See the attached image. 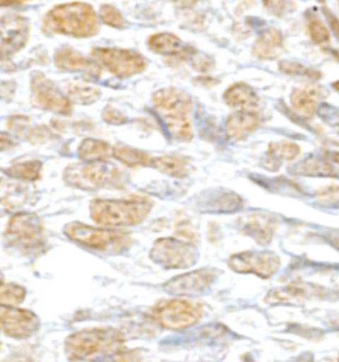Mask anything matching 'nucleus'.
I'll list each match as a JSON object with an SVG mask.
<instances>
[{
  "instance_id": "f257e3e1",
  "label": "nucleus",
  "mask_w": 339,
  "mask_h": 362,
  "mask_svg": "<svg viewBox=\"0 0 339 362\" xmlns=\"http://www.w3.org/2000/svg\"><path fill=\"white\" fill-rule=\"evenodd\" d=\"M64 348L72 362L86 361L95 356L118 357L126 351L124 333L112 327L77 330L66 337Z\"/></svg>"
},
{
  "instance_id": "f03ea898",
  "label": "nucleus",
  "mask_w": 339,
  "mask_h": 362,
  "mask_svg": "<svg viewBox=\"0 0 339 362\" xmlns=\"http://www.w3.org/2000/svg\"><path fill=\"white\" fill-rule=\"evenodd\" d=\"M42 28L47 35L92 37L100 31L95 8L83 1L54 6L42 18Z\"/></svg>"
},
{
  "instance_id": "7ed1b4c3",
  "label": "nucleus",
  "mask_w": 339,
  "mask_h": 362,
  "mask_svg": "<svg viewBox=\"0 0 339 362\" xmlns=\"http://www.w3.org/2000/svg\"><path fill=\"white\" fill-rule=\"evenodd\" d=\"M153 107L171 139L183 142H189L194 139L190 95L179 88H163L153 95Z\"/></svg>"
},
{
  "instance_id": "20e7f679",
  "label": "nucleus",
  "mask_w": 339,
  "mask_h": 362,
  "mask_svg": "<svg viewBox=\"0 0 339 362\" xmlns=\"http://www.w3.org/2000/svg\"><path fill=\"white\" fill-rule=\"evenodd\" d=\"M153 210L146 199H93L89 213L100 227L117 230L142 223Z\"/></svg>"
},
{
  "instance_id": "39448f33",
  "label": "nucleus",
  "mask_w": 339,
  "mask_h": 362,
  "mask_svg": "<svg viewBox=\"0 0 339 362\" xmlns=\"http://www.w3.org/2000/svg\"><path fill=\"white\" fill-rule=\"evenodd\" d=\"M3 242L21 255H39L45 248V230L37 214H13L3 234Z\"/></svg>"
},
{
  "instance_id": "423d86ee",
  "label": "nucleus",
  "mask_w": 339,
  "mask_h": 362,
  "mask_svg": "<svg viewBox=\"0 0 339 362\" xmlns=\"http://www.w3.org/2000/svg\"><path fill=\"white\" fill-rule=\"evenodd\" d=\"M64 234L76 245L88 250L107 254H119L130 248L134 239L133 235L119 230L93 227L80 222H71L64 226Z\"/></svg>"
},
{
  "instance_id": "0eeeda50",
  "label": "nucleus",
  "mask_w": 339,
  "mask_h": 362,
  "mask_svg": "<svg viewBox=\"0 0 339 362\" xmlns=\"http://www.w3.org/2000/svg\"><path fill=\"white\" fill-rule=\"evenodd\" d=\"M63 178L68 186L85 192L122 186V173L109 162L71 165L64 170Z\"/></svg>"
},
{
  "instance_id": "6e6552de",
  "label": "nucleus",
  "mask_w": 339,
  "mask_h": 362,
  "mask_svg": "<svg viewBox=\"0 0 339 362\" xmlns=\"http://www.w3.org/2000/svg\"><path fill=\"white\" fill-rule=\"evenodd\" d=\"M203 315V305L198 301L174 298L160 300L151 310V316L159 327L180 330L195 325Z\"/></svg>"
},
{
  "instance_id": "1a4fd4ad",
  "label": "nucleus",
  "mask_w": 339,
  "mask_h": 362,
  "mask_svg": "<svg viewBox=\"0 0 339 362\" xmlns=\"http://www.w3.org/2000/svg\"><path fill=\"white\" fill-rule=\"evenodd\" d=\"M150 259L166 269H182L196 264L199 252L194 243L178 238H160L150 250Z\"/></svg>"
},
{
  "instance_id": "9d476101",
  "label": "nucleus",
  "mask_w": 339,
  "mask_h": 362,
  "mask_svg": "<svg viewBox=\"0 0 339 362\" xmlns=\"http://www.w3.org/2000/svg\"><path fill=\"white\" fill-rule=\"evenodd\" d=\"M92 57L97 64L119 78L133 77L143 72L148 66V62L142 54L130 49L98 47L92 49Z\"/></svg>"
},
{
  "instance_id": "9b49d317",
  "label": "nucleus",
  "mask_w": 339,
  "mask_h": 362,
  "mask_svg": "<svg viewBox=\"0 0 339 362\" xmlns=\"http://www.w3.org/2000/svg\"><path fill=\"white\" fill-rule=\"evenodd\" d=\"M31 103L35 107L63 116L71 115L73 109L72 101L42 72L31 75Z\"/></svg>"
},
{
  "instance_id": "f8f14e48",
  "label": "nucleus",
  "mask_w": 339,
  "mask_h": 362,
  "mask_svg": "<svg viewBox=\"0 0 339 362\" xmlns=\"http://www.w3.org/2000/svg\"><path fill=\"white\" fill-rule=\"evenodd\" d=\"M31 24L21 15L10 13L0 18V60L7 62L30 40Z\"/></svg>"
},
{
  "instance_id": "ddd939ff",
  "label": "nucleus",
  "mask_w": 339,
  "mask_h": 362,
  "mask_svg": "<svg viewBox=\"0 0 339 362\" xmlns=\"http://www.w3.org/2000/svg\"><path fill=\"white\" fill-rule=\"evenodd\" d=\"M40 328L37 316L28 309L0 304V329L15 340L30 339Z\"/></svg>"
},
{
  "instance_id": "4468645a",
  "label": "nucleus",
  "mask_w": 339,
  "mask_h": 362,
  "mask_svg": "<svg viewBox=\"0 0 339 362\" xmlns=\"http://www.w3.org/2000/svg\"><path fill=\"white\" fill-rule=\"evenodd\" d=\"M228 267L239 274H254L258 277L268 279L273 276L281 267L280 256L275 252L246 251L234 254L228 259Z\"/></svg>"
},
{
  "instance_id": "2eb2a0df",
  "label": "nucleus",
  "mask_w": 339,
  "mask_h": 362,
  "mask_svg": "<svg viewBox=\"0 0 339 362\" xmlns=\"http://www.w3.org/2000/svg\"><path fill=\"white\" fill-rule=\"evenodd\" d=\"M218 279V271L203 268L172 277L163 288L170 295L175 296H198L207 292Z\"/></svg>"
},
{
  "instance_id": "dca6fc26",
  "label": "nucleus",
  "mask_w": 339,
  "mask_h": 362,
  "mask_svg": "<svg viewBox=\"0 0 339 362\" xmlns=\"http://www.w3.org/2000/svg\"><path fill=\"white\" fill-rule=\"evenodd\" d=\"M53 60L56 66L65 72H77L92 78H98L102 75V68L95 60L85 57L84 54L68 45L59 48L54 52Z\"/></svg>"
},
{
  "instance_id": "f3484780",
  "label": "nucleus",
  "mask_w": 339,
  "mask_h": 362,
  "mask_svg": "<svg viewBox=\"0 0 339 362\" xmlns=\"http://www.w3.org/2000/svg\"><path fill=\"white\" fill-rule=\"evenodd\" d=\"M148 49L154 54H163L179 62H191L198 54V49L192 45L184 44L177 35L169 33H155L148 40Z\"/></svg>"
},
{
  "instance_id": "a211bd4d",
  "label": "nucleus",
  "mask_w": 339,
  "mask_h": 362,
  "mask_svg": "<svg viewBox=\"0 0 339 362\" xmlns=\"http://www.w3.org/2000/svg\"><path fill=\"white\" fill-rule=\"evenodd\" d=\"M31 194V187L25 182L0 178V216L16 214L30 202Z\"/></svg>"
},
{
  "instance_id": "6ab92c4d",
  "label": "nucleus",
  "mask_w": 339,
  "mask_h": 362,
  "mask_svg": "<svg viewBox=\"0 0 339 362\" xmlns=\"http://www.w3.org/2000/svg\"><path fill=\"white\" fill-rule=\"evenodd\" d=\"M224 103L236 112H245L258 115L260 107V97L254 92L252 86L245 83H236L230 86L224 95Z\"/></svg>"
},
{
  "instance_id": "aec40b11",
  "label": "nucleus",
  "mask_w": 339,
  "mask_h": 362,
  "mask_svg": "<svg viewBox=\"0 0 339 362\" xmlns=\"http://www.w3.org/2000/svg\"><path fill=\"white\" fill-rule=\"evenodd\" d=\"M277 223L268 214L254 213L245 216L242 230L245 235L254 239L260 245H269L273 239Z\"/></svg>"
},
{
  "instance_id": "412c9836",
  "label": "nucleus",
  "mask_w": 339,
  "mask_h": 362,
  "mask_svg": "<svg viewBox=\"0 0 339 362\" xmlns=\"http://www.w3.org/2000/svg\"><path fill=\"white\" fill-rule=\"evenodd\" d=\"M321 291H322V288L313 286V284L293 283V284H287L285 287L275 288L273 291H270L266 296V303L282 304V303L307 300V298L318 296Z\"/></svg>"
},
{
  "instance_id": "4be33fe9",
  "label": "nucleus",
  "mask_w": 339,
  "mask_h": 362,
  "mask_svg": "<svg viewBox=\"0 0 339 362\" xmlns=\"http://www.w3.org/2000/svg\"><path fill=\"white\" fill-rule=\"evenodd\" d=\"M290 173L296 175H305V177H328V178H338L339 169H337L330 160L325 157H307V160H301L293 165Z\"/></svg>"
},
{
  "instance_id": "5701e85b",
  "label": "nucleus",
  "mask_w": 339,
  "mask_h": 362,
  "mask_svg": "<svg viewBox=\"0 0 339 362\" xmlns=\"http://www.w3.org/2000/svg\"><path fill=\"white\" fill-rule=\"evenodd\" d=\"M284 48V36L277 28H268L261 33L254 45V56L261 60L275 59Z\"/></svg>"
},
{
  "instance_id": "b1692460",
  "label": "nucleus",
  "mask_w": 339,
  "mask_h": 362,
  "mask_svg": "<svg viewBox=\"0 0 339 362\" xmlns=\"http://www.w3.org/2000/svg\"><path fill=\"white\" fill-rule=\"evenodd\" d=\"M260 125L258 115L245 113V112H234L225 122V132L228 137L234 141L243 139L254 133Z\"/></svg>"
},
{
  "instance_id": "393cba45",
  "label": "nucleus",
  "mask_w": 339,
  "mask_h": 362,
  "mask_svg": "<svg viewBox=\"0 0 339 362\" xmlns=\"http://www.w3.org/2000/svg\"><path fill=\"white\" fill-rule=\"evenodd\" d=\"M299 146L295 142L281 141V142H272L265 156V163L263 165L268 170L275 171L280 169L284 160H293L299 154Z\"/></svg>"
},
{
  "instance_id": "a878e982",
  "label": "nucleus",
  "mask_w": 339,
  "mask_h": 362,
  "mask_svg": "<svg viewBox=\"0 0 339 362\" xmlns=\"http://www.w3.org/2000/svg\"><path fill=\"white\" fill-rule=\"evenodd\" d=\"M77 156L83 163L109 162L113 157V148L105 141L86 139L80 144Z\"/></svg>"
},
{
  "instance_id": "bb28decb",
  "label": "nucleus",
  "mask_w": 339,
  "mask_h": 362,
  "mask_svg": "<svg viewBox=\"0 0 339 362\" xmlns=\"http://www.w3.org/2000/svg\"><path fill=\"white\" fill-rule=\"evenodd\" d=\"M151 166L165 175L172 178H184L190 174V160L178 154L160 156L151 160Z\"/></svg>"
},
{
  "instance_id": "cd10ccee",
  "label": "nucleus",
  "mask_w": 339,
  "mask_h": 362,
  "mask_svg": "<svg viewBox=\"0 0 339 362\" xmlns=\"http://www.w3.org/2000/svg\"><path fill=\"white\" fill-rule=\"evenodd\" d=\"M290 104L298 116L311 119L318 112L317 92L313 89L296 88L290 93Z\"/></svg>"
},
{
  "instance_id": "c85d7f7f",
  "label": "nucleus",
  "mask_w": 339,
  "mask_h": 362,
  "mask_svg": "<svg viewBox=\"0 0 339 362\" xmlns=\"http://www.w3.org/2000/svg\"><path fill=\"white\" fill-rule=\"evenodd\" d=\"M102 96L101 90L83 80H71L66 83V97L76 104L90 105L95 104Z\"/></svg>"
},
{
  "instance_id": "c756f323",
  "label": "nucleus",
  "mask_w": 339,
  "mask_h": 362,
  "mask_svg": "<svg viewBox=\"0 0 339 362\" xmlns=\"http://www.w3.org/2000/svg\"><path fill=\"white\" fill-rule=\"evenodd\" d=\"M113 157L129 168H146L151 166V157L146 151L131 148L125 144L113 146Z\"/></svg>"
},
{
  "instance_id": "7c9ffc66",
  "label": "nucleus",
  "mask_w": 339,
  "mask_h": 362,
  "mask_svg": "<svg viewBox=\"0 0 339 362\" xmlns=\"http://www.w3.org/2000/svg\"><path fill=\"white\" fill-rule=\"evenodd\" d=\"M243 201L239 195L234 192H220V194H213L211 198L206 202V209L208 211L213 213H232L242 209Z\"/></svg>"
},
{
  "instance_id": "2f4dec72",
  "label": "nucleus",
  "mask_w": 339,
  "mask_h": 362,
  "mask_svg": "<svg viewBox=\"0 0 339 362\" xmlns=\"http://www.w3.org/2000/svg\"><path fill=\"white\" fill-rule=\"evenodd\" d=\"M42 165L40 160H25L13 163L10 168H7L4 173L13 180L21 182L37 181L42 175Z\"/></svg>"
},
{
  "instance_id": "473e14b6",
  "label": "nucleus",
  "mask_w": 339,
  "mask_h": 362,
  "mask_svg": "<svg viewBox=\"0 0 339 362\" xmlns=\"http://www.w3.org/2000/svg\"><path fill=\"white\" fill-rule=\"evenodd\" d=\"M278 68L282 74L289 76H298V77H304L307 80H319L321 78V72L310 68L302 63H297V62H292V60H282L278 63Z\"/></svg>"
},
{
  "instance_id": "72a5a7b5",
  "label": "nucleus",
  "mask_w": 339,
  "mask_h": 362,
  "mask_svg": "<svg viewBox=\"0 0 339 362\" xmlns=\"http://www.w3.org/2000/svg\"><path fill=\"white\" fill-rule=\"evenodd\" d=\"M27 296L25 288L15 283H7L0 289V304L18 307Z\"/></svg>"
},
{
  "instance_id": "f704fd0d",
  "label": "nucleus",
  "mask_w": 339,
  "mask_h": 362,
  "mask_svg": "<svg viewBox=\"0 0 339 362\" xmlns=\"http://www.w3.org/2000/svg\"><path fill=\"white\" fill-rule=\"evenodd\" d=\"M100 19L101 22L113 27L117 30H122L126 28L127 23L125 18L122 16V13L117 10L116 7L110 6V4H104L100 8Z\"/></svg>"
},
{
  "instance_id": "c9c22d12",
  "label": "nucleus",
  "mask_w": 339,
  "mask_h": 362,
  "mask_svg": "<svg viewBox=\"0 0 339 362\" xmlns=\"http://www.w3.org/2000/svg\"><path fill=\"white\" fill-rule=\"evenodd\" d=\"M307 33H309L310 40L314 44H326L330 42V33L326 25L317 18H313L309 21Z\"/></svg>"
},
{
  "instance_id": "e433bc0d",
  "label": "nucleus",
  "mask_w": 339,
  "mask_h": 362,
  "mask_svg": "<svg viewBox=\"0 0 339 362\" xmlns=\"http://www.w3.org/2000/svg\"><path fill=\"white\" fill-rule=\"evenodd\" d=\"M318 202L322 206L339 207V186H328L316 192Z\"/></svg>"
},
{
  "instance_id": "4c0bfd02",
  "label": "nucleus",
  "mask_w": 339,
  "mask_h": 362,
  "mask_svg": "<svg viewBox=\"0 0 339 362\" xmlns=\"http://www.w3.org/2000/svg\"><path fill=\"white\" fill-rule=\"evenodd\" d=\"M51 139H52V132L45 127L28 129L25 132V139L31 144H44Z\"/></svg>"
},
{
  "instance_id": "58836bf2",
  "label": "nucleus",
  "mask_w": 339,
  "mask_h": 362,
  "mask_svg": "<svg viewBox=\"0 0 339 362\" xmlns=\"http://www.w3.org/2000/svg\"><path fill=\"white\" fill-rule=\"evenodd\" d=\"M317 115L330 125L339 127V107H330L328 104H323L318 107Z\"/></svg>"
},
{
  "instance_id": "ea45409f",
  "label": "nucleus",
  "mask_w": 339,
  "mask_h": 362,
  "mask_svg": "<svg viewBox=\"0 0 339 362\" xmlns=\"http://www.w3.org/2000/svg\"><path fill=\"white\" fill-rule=\"evenodd\" d=\"M102 118H104L105 122L112 124V125H122V124H126L127 122V118L118 109L110 107V105L104 109Z\"/></svg>"
},
{
  "instance_id": "a19ab883",
  "label": "nucleus",
  "mask_w": 339,
  "mask_h": 362,
  "mask_svg": "<svg viewBox=\"0 0 339 362\" xmlns=\"http://www.w3.org/2000/svg\"><path fill=\"white\" fill-rule=\"evenodd\" d=\"M190 63L195 69H198L201 72H208L213 68V60L211 57L207 54H199V52L192 57Z\"/></svg>"
},
{
  "instance_id": "79ce46f5",
  "label": "nucleus",
  "mask_w": 339,
  "mask_h": 362,
  "mask_svg": "<svg viewBox=\"0 0 339 362\" xmlns=\"http://www.w3.org/2000/svg\"><path fill=\"white\" fill-rule=\"evenodd\" d=\"M323 13H325V18L328 19V27L331 28V33L335 35V37L338 39L339 42V19L333 13V12L328 10L326 7H323Z\"/></svg>"
},
{
  "instance_id": "37998d69",
  "label": "nucleus",
  "mask_w": 339,
  "mask_h": 362,
  "mask_svg": "<svg viewBox=\"0 0 339 362\" xmlns=\"http://www.w3.org/2000/svg\"><path fill=\"white\" fill-rule=\"evenodd\" d=\"M15 146V142L6 134H0V151H7Z\"/></svg>"
},
{
  "instance_id": "c03bdc74",
  "label": "nucleus",
  "mask_w": 339,
  "mask_h": 362,
  "mask_svg": "<svg viewBox=\"0 0 339 362\" xmlns=\"http://www.w3.org/2000/svg\"><path fill=\"white\" fill-rule=\"evenodd\" d=\"M323 157L326 160H330L333 165L334 163H339V153L338 151H325Z\"/></svg>"
},
{
  "instance_id": "a18cd8bd",
  "label": "nucleus",
  "mask_w": 339,
  "mask_h": 362,
  "mask_svg": "<svg viewBox=\"0 0 339 362\" xmlns=\"http://www.w3.org/2000/svg\"><path fill=\"white\" fill-rule=\"evenodd\" d=\"M328 243L339 250V235H328Z\"/></svg>"
},
{
  "instance_id": "49530a36",
  "label": "nucleus",
  "mask_w": 339,
  "mask_h": 362,
  "mask_svg": "<svg viewBox=\"0 0 339 362\" xmlns=\"http://www.w3.org/2000/svg\"><path fill=\"white\" fill-rule=\"evenodd\" d=\"M21 3H24V1H0V7L1 6H12V4H21Z\"/></svg>"
},
{
  "instance_id": "de8ad7c7",
  "label": "nucleus",
  "mask_w": 339,
  "mask_h": 362,
  "mask_svg": "<svg viewBox=\"0 0 339 362\" xmlns=\"http://www.w3.org/2000/svg\"><path fill=\"white\" fill-rule=\"evenodd\" d=\"M6 284V281H4V276H3V274L0 272V289L3 288V286Z\"/></svg>"
},
{
  "instance_id": "09e8293b",
  "label": "nucleus",
  "mask_w": 339,
  "mask_h": 362,
  "mask_svg": "<svg viewBox=\"0 0 339 362\" xmlns=\"http://www.w3.org/2000/svg\"><path fill=\"white\" fill-rule=\"evenodd\" d=\"M333 88H334V90L339 92V80H337L335 83H333Z\"/></svg>"
},
{
  "instance_id": "8fccbe9b",
  "label": "nucleus",
  "mask_w": 339,
  "mask_h": 362,
  "mask_svg": "<svg viewBox=\"0 0 339 362\" xmlns=\"http://www.w3.org/2000/svg\"><path fill=\"white\" fill-rule=\"evenodd\" d=\"M337 362H339V358H338V360H337Z\"/></svg>"
}]
</instances>
